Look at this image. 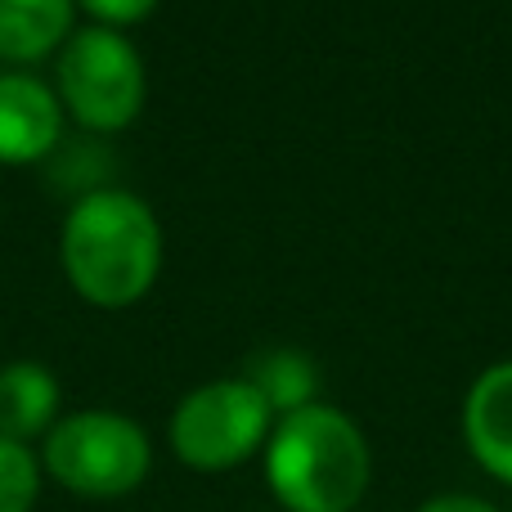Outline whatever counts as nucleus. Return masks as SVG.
<instances>
[{
    "instance_id": "obj_1",
    "label": "nucleus",
    "mask_w": 512,
    "mask_h": 512,
    "mask_svg": "<svg viewBox=\"0 0 512 512\" xmlns=\"http://www.w3.org/2000/svg\"><path fill=\"white\" fill-rule=\"evenodd\" d=\"M59 261L81 301L99 310L135 306L158 283L162 225L131 189H90L63 216Z\"/></svg>"
},
{
    "instance_id": "obj_2",
    "label": "nucleus",
    "mask_w": 512,
    "mask_h": 512,
    "mask_svg": "<svg viewBox=\"0 0 512 512\" xmlns=\"http://www.w3.org/2000/svg\"><path fill=\"white\" fill-rule=\"evenodd\" d=\"M265 481L283 512H351L373 481V454L351 414L306 405L274 418Z\"/></svg>"
},
{
    "instance_id": "obj_3",
    "label": "nucleus",
    "mask_w": 512,
    "mask_h": 512,
    "mask_svg": "<svg viewBox=\"0 0 512 512\" xmlns=\"http://www.w3.org/2000/svg\"><path fill=\"white\" fill-rule=\"evenodd\" d=\"M144 59L126 32L113 27H72L54 54V95L77 126L99 135L126 131L144 108Z\"/></svg>"
},
{
    "instance_id": "obj_4",
    "label": "nucleus",
    "mask_w": 512,
    "mask_h": 512,
    "mask_svg": "<svg viewBox=\"0 0 512 512\" xmlns=\"http://www.w3.org/2000/svg\"><path fill=\"white\" fill-rule=\"evenodd\" d=\"M153 445L135 418L117 409H77L45 432L41 472L81 499H122L149 477Z\"/></svg>"
},
{
    "instance_id": "obj_5",
    "label": "nucleus",
    "mask_w": 512,
    "mask_h": 512,
    "mask_svg": "<svg viewBox=\"0 0 512 512\" xmlns=\"http://www.w3.org/2000/svg\"><path fill=\"white\" fill-rule=\"evenodd\" d=\"M274 414L248 378H216L194 387L171 414V450L194 472H230L270 441Z\"/></svg>"
},
{
    "instance_id": "obj_6",
    "label": "nucleus",
    "mask_w": 512,
    "mask_h": 512,
    "mask_svg": "<svg viewBox=\"0 0 512 512\" xmlns=\"http://www.w3.org/2000/svg\"><path fill=\"white\" fill-rule=\"evenodd\" d=\"M63 104L54 86L23 68L0 72V167H32L63 140Z\"/></svg>"
},
{
    "instance_id": "obj_7",
    "label": "nucleus",
    "mask_w": 512,
    "mask_h": 512,
    "mask_svg": "<svg viewBox=\"0 0 512 512\" xmlns=\"http://www.w3.org/2000/svg\"><path fill=\"white\" fill-rule=\"evenodd\" d=\"M463 441L495 481L512 486V360H499L472 382L463 400Z\"/></svg>"
},
{
    "instance_id": "obj_8",
    "label": "nucleus",
    "mask_w": 512,
    "mask_h": 512,
    "mask_svg": "<svg viewBox=\"0 0 512 512\" xmlns=\"http://www.w3.org/2000/svg\"><path fill=\"white\" fill-rule=\"evenodd\" d=\"M59 378L36 360H14L0 369V436L32 445L59 423Z\"/></svg>"
},
{
    "instance_id": "obj_9",
    "label": "nucleus",
    "mask_w": 512,
    "mask_h": 512,
    "mask_svg": "<svg viewBox=\"0 0 512 512\" xmlns=\"http://www.w3.org/2000/svg\"><path fill=\"white\" fill-rule=\"evenodd\" d=\"M77 0H0V59L36 63L72 36Z\"/></svg>"
},
{
    "instance_id": "obj_10",
    "label": "nucleus",
    "mask_w": 512,
    "mask_h": 512,
    "mask_svg": "<svg viewBox=\"0 0 512 512\" xmlns=\"http://www.w3.org/2000/svg\"><path fill=\"white\" fill-rule=\"evenodd\" d=\"M243 378L261 391V400L270 405L274 418L315 405V391H319V373H315V364H310V355L292 351V346L261 351L248 369H243Z\"/></svg>"
},
{
    "instance_id": "obj_11",
    "label": "nucleus",
    "mask_w": 512,
    "mask_h": 512,
    "mask_svg": "<svg viewBox=\"0 0 512 512\" xmlns=\"http://www.w3.org/2000/svg\"><path fill=\"white\" fill-rule=\"evenodd\" d=\"M41 495V459L32 445L0 436V512H32Z\"/></svg>"
},
{
    "instance_id": "obj_12",
    "label": "nucleus",
    "mask_w": 512,
    "mask_h": 512,
    "mask_svg": "<svg viewBox=\"0 0 512 512\" xmlns=\"http://www.w3.org/2000/svg\"><path fill=\"white\" fill-rule=\"evenodd\" d=\"M77 9H86V14L95 18V27L122 32V27H131V23H144V18L158 9V0H77Z\"/></svg>"
},
{
    "instance_id": "obj_13",
    "label": "nucleus",
    "mask_w": 512,
    "mask_h": 512,
    "mask_svg": "<svg viewBox=\"0 0 512 512\" xmlns=\"http://www.w3.org/2000/svg\"><path fill=\"white\" fill-rule=\"evenodd\" d=\"M418 512H499V508L486 504V499H477V495H436Z\"/></svg>"
}]
</instances>
